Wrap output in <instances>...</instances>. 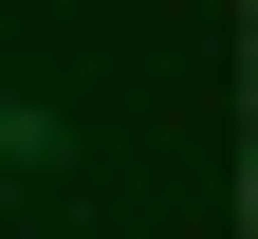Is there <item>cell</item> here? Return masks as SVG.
Returning <instances> with one entry per match:
<instances>
[{"label":"cell","mask_w":258,"mask_h":239,"mask_svg":"<svg viewBox=\"0 0 258 239\" xmlns=\"http://www.w3.org/2000/svg\"><path fill=\"white\" fill-rule=\"evenodd\" d=\"M0 166H74V111L55 92H0Z\"/></svg>","instance_id":"6da1fadb"}]
</instances>
